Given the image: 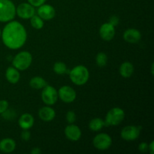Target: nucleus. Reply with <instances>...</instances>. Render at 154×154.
I'll list each match as a JSON object with an SVG mask.
<instances>
[{
  "instance_id": "nucleus-7",
  "label": "nucleus",
  "mask_w": 154,
  "mask_h": 154,
  "mask_svg": "<svg viewBox=\"0 0 154 154\" xmlns=\"http://www.w3.org/2000/svg\"><path fill=\"white\" fill-rule=\"evenodd\" d=\"M93 145L100 150H108L112 144V139L108 134L100 133L93 138Z\"/></svg>"
},
{
  "instance_id": "nucleus-28",
  "label": "nucleus",
  "mask_w": 154,
  "mask_h": 154,
  "mask_svg": "<svg viewBox=\"0 0 154 154\" xmlns=\"http://www.w3.org/2000/svg\"><path fill=\"white\" fill-rule=\"evenodd\" d=\"M30 137H31V134L29 132L28 129H23L22 132H21V138L24 141H28L29 140Z\"/></svg>"
},
{
  "instance_id": "nucleus-15",
  "label": "nucleus",
  "mask_w": 154,
  "mask_h": 154,
  "mask_svg": "<svg viewBox=\"0 0 154 154\" xmlns=\"http://www.w3.org/2000/svg\"><path fill=\"white\" fill-rule=\"evenodd\" d=\"M38 116L41 120L44 121L49 122L54 119L56 116L55 111L52 108L48 106L43 107L38 111Z\"/></svg>"
},
{
  "instance_id": "nucleus-32",
  "label": "nucleus",
  "mask_w": 154,
  "mask_h": 154,
  "mask_svg": "<svg viewBox=\"0 0 154 154\" xmlns=\"http://www.w3.org/2000/svg\"><path fill=\"white\" fill-rule=\"evenodd\" d=\"M41 153H42V151H41V150L38 147H35V148L32 149L31 151V153L32 154H40Z\"/></svg>"
},
{
  "instance_id": "nucleus-10",
  "label": "nucleus",
  "mask_w": 154,
  "mask_h": 154,
  "mask_svg": "<svg viewBox=\"0 0 154 154\" xmlns=\"http://www.w3.org/2000/svg\"><path fill=\"white\" fill-rule=\"evenodd\" d=\"M16 13L22 19H30L35 15L34 6L29 3H21L17 8Z\"/></svg>"
},
{
  "instance_id": "nucleus-34",
  "label": "nucleus",
  "mask_w": 154,
  "mask_h": 154,
  "mask_svg": "<svg viewBox=\"0 0 154 154\" xmlns=\"http://www.w3.org/2000/svg\"><path fill=\"white\" fill-rule=\"evenodd\" d=\"M1 34H2V32H1V30H0V36H1Z\"/></svg>"
},
{
  "instance_id": "nucleus-22",
  "label": "nucleus",
  "mask_w": 154,
  "mask_h": 154,
  "mask_svg": "<svg viewBox=\"0 0 154 154\" xmlns=\"http://www.w3.org/2000/svg\"><path fill=\"white\" fill-rule=\"evenodd\" d=\"M54 71L57 75H63L69 72L66 64L63 62H57L54 66Z\"/></svg>"
},
{
  "instance_id": "nucleus-19",
  "label": "nucleus",
  "mask_w": 154,
  "mask_h": 154,
  "mask_svg": "<svg viewBox=\"0 0 154 154\" xmlns=\"http://www.w3.org/2000/svg\"><path fill=\"white\" fill-rule=\"evenodd\" d=\"M134 72V66L129 62L122 63L120 67V73L123 78H130Z\"/></svg>"
},
{
  "instance_id": "nucleus-12",
  "label": "nucleus",
  "mask_w": 154,
  "mask_h": 154,
  "mask_svg": "<svg viewBox=\"0 0 154 154\" xmlns=\"http://www.w3.org/2000/svg\"><path fill=\"white\" fill-rule=\"evenodd\" d=\"M99 34L103 40L109 42V41L112 40L113 38L115 35V29H114V26L110 24L109 23H104L100 27Z\"/></svg>"
},
{
  "instance_id": "nucleus-25",
  "label": "nucleus",
  "mask_w": 154,
  "mask_h": 154,
  "mask_svg": "<svg viewBox=\"0 0 154 154\" xmlns=\"http://www.w3.org/2000/svg\"><path fill=\"white\" fill-rule=\"evenodd\" d=\"M66 120H67L68 123L72 124L74 123L76 120V115H75V113L72 111H68L67 114H66Z\"/></svg>"
},
{
  "instance_id": "nucleus-4",
  "label": "nucleus",
  "mask_w": 154,
  "mask_h": 154,
  "mask_svg": "<svg viewBox=\"0 0 154 154\" xmlns=\"http://www.w3.org/2000/svg\"><path fill=\"white\" fill-rule=\"evenodd\" d=\"M32 61L31 54L27 51H22L17 54L14 58L12 64L17 70L24 71L28 69Z\"/></svg>"
},
{
  "instance_id": "nucleus-9",
  "label": "nucleus",
  "mask_w": 154,
  "mask_h": 154,
  "mask_svg": "<svg viewBox=\"0 0 154 154\" xmlns=\"http://www.w3.org/2000/svg\"><path fill=\"white\" fill-rule=\"evenodd\" d=\"M58 96L63 102L71 103L76 99V92L69 86H63L59 90Z\"/></svg>"
},
{
  "instance_id": "nucleus-26",
  "label": "nucleus",
  "mask_w": 154,
  "mask_h": 154,
  "mask_svg": "<svg viewBox=\"0 0 154 154\" xmlns=\"http://www.w3.org/2000/svg\"><path fill=\"white\" fill-rule=\"evenodd\" d=\"M9 106L8 102L6 100H0V114H3L8 110Z\"/></svg>"
},
{
  "instance_id": "nucleus-5",
  "label": "nucleus",
  "mask_w": 154,
  "mask_h": 154,
  "mask_svg": "<svg viewBox=\"0 0 154 154\" xmlns=\"http://www.w3.org/2000/svg\"><path fill=\"white\" fill-rule=\"evenodd\" d=\"M125 117V113L123 109L120 108H114L110 110L107 114L105 120L106 126H117L120 124Z\"/></svg>"
},
{
  "instance_id": "nucleus-17",
  "label": "nucleus",
  "mask_w": 154,
  "mask_h": 154,
  "mask_svg": "<svg viewBox=\"0 0 154 154\" xmlns=\"http://www.w3.org/2000/svg\"><path fill=\"white\" fill-rule=\"evenodd\" d=\"M34 118L29 114H24L20 117L19 126L23 129H29L34 125Z\"/></svg>"
},
{
  "instance_id": "nucleus-24",
  "label": "nucleus",
  "mask_w": 154,
  "mask_h": 154,
  "mask_svg": "<svg viewBox=\"0 0 154 154\" xmlns=\"http://www.w3.org/2000/svg\"><path fill=\"white\" fill-rule=\"evenodd\" d=\"M96 64L99 67H104L106 66L107 62H108V57L105 53L100 52L97 54L96 58Z\"/></svg>"
},
{
  "instance_id": "nucleus-31",
  "label": "nucleus",
  "mask_w": 154,
  "mask_h": 154,
  "mask_svg": "<svg viewBox=\"0 0 154 154\" xmlns=\"http://www.w3.org/2000/svg\"><path fill=\"white\" fill-rule=\"evenodd\" d=\"M148 150L150 151V154L154 153V141H151L150 144H148Z\"/></svg>"
},
{
  "instance_id": "nucleus-3",
  "label": "nucleus",
  "mask_w": 154,
  "mask_h": 154,
  "mask_svg": "<svg viewBox=\"0 0 154 154\" xmlns=\"http://www.w3.org/2000/svg\"><path fill=\"white\" fill-rule=\"evenodd\" d=\"M16 8L11 0H0V22H8L14 18Z\"/></svg>"
},
{
  "instance_id": "nucleus-14",
  "label": "nucleus",
  "mask_w": 154,
  "mask_h": 154,
  "mask_svg": "<svg viewBox=\"0 0 154 154\" xmlns=\"http://www.w3.org/2000/svg\"><path fill=\"white\" fill-rule=\"evenodd\" d=\"M141 38V32L135 29H129L123 34V38L126 42H129V43H137L139 42Z\"/></svg>"
},
{
  "instance_id": "nucleus-18",
  "label": "nucleus",
  "mask_w": 154,
  "mask_h": 154,
  "mask_svg": "<svg viewBox=\"0 0 154 154\" xmlns=\"http://www.w3.org/2000/svg\"><path fill=\"white\" fill-rule=\"evenodd\" d=\"M6 79L11 84H17L19 81L20 75L17 69L14 67H9L5 72Z\"/></svg>"
},
{
  "instance_id": "nucleus-6",
  "label": "nucleus",
  "mask_w": 154,
  "mask_h": 154,
  "mask_svg": "<svg viewBox=\"0 0 154 154\" xmlns=\"http://www.w3.org/2000/svg\"><path fill=\"white\" fill-rule=\"evenodd\" d=\"M42 99L44 103H45L46 105H54L58 99V93L54 87L47 85L44 87L43 90H42Z\"/></svg>"
},
{
  "instance_id": "nucleus-27",
  "label": "nucleus",
  "mask_w": 154,
  "mask_h": 154,
  "mask_svg": "<svg viewBox=\"0 0 154 154\" xmlns=\"http://www.w3.org/2000/svg\"><path fill=\"white\" fill-rule=\"evenodd\" d=\"M29 3L34 7H39L42 5L45 4L46 0H28Z\"/></svg>"
},
{
  "instance_id": "nucleus-8",
  "label": "nucleus",
  "mask_w": 154,
  "mask_h": 154,
  "mask_svg": "<svg viewBox=\"0 0 154 154\" xmlns=\"http://www.w3.org/2000/svg\"><path fill=\"white\" fill-rule=\"evenodd\" d=\"M141 126H127L121 131V138L126 141H134L139 137L141 133Z\"/></svg>"
},
{
  "instance_id": "nucleus-33",
  "label": "nucleus",
  "mask_w": 154,
  "mask_h": 154,
  "mask_svg": "<svg viewBox=\"0 0 154 154\" xmlns=\"http://www.w3.org/2000/svg\"><path fill=\"white\" fill-rule=\"evenodd\" d=\"M151 72H152V75H153V64H152V67H151Z\"/></svg>"
},
{
  "instance_id": "nucleus-16",
  "label": "nucleus",
  "mask_w": 154,
  "mask_h": 154,
  "mask_svg": "<svg viewBox=\"0 0 154 154\" xmlns=\"http://www.w3.org/2000/svg\"><path fill=\"white\" fill-rule=\"evenodd\" d=\"M16 148V143L11 138H4L0 141V151L5 153L13 152Z\"/></svg>"
},
{
  "instance_id": "nucleus-20",
  "label": "nucleus",
  "mask_w": 154,
  "mask_h": 154,
  "mask_svg": "<svg viewBox=\"0 0 154 154\" xmlns=\"http://www.w3.org/2000/svg\"><path fill=\"white\" fill-rule=\"evenodd\" d=\"M29 85L32 88L40 90L48 85L46 81L41 77H34L29 81Z\"/></svg>"
},
{
  "instance_id": "nucleus-2",
  "label": "nucleus",
  "mask_w": 154,
  "mask_h": 154,
  "mask_svg": "<svg viewBox=\"0 0 154 154\" xmlns=\"http://www.w3.org/2000/svg\"><path fill=\"white\" fill-rule=\"evenodd\" d=\"M70 79L72 82L78 86L85 84L90 78L89 71L85 66H78L73 68L69 72Z\"/></svg>"
},
{
  "instance_id": "nucleus-11",
  "label": "nucleus",
  "mask_w": 154,
  "mask_h": 154,
  "mask_svg": "<svg viewBox=\"0 0 154 154\" xmlns=\"http://www.w3.org/2000/svg\"><path fill=\"white\" fill-rule=\"evenodd\" d=\"M55 9L50 5H42L38 9V15L45 20H50L55 16Z\"/></svg>"
},
{
  "instance_id": "nucleus-21",
  "label": "nucleus",
  "mask_w": 154,
  "mask_h": 154,
  "mask_svg": "<svg viewBox=\"0 0 154 154\" xmlns=\"http://www.w3.org/2000/svg\"><path fill=\"white\" fill-rule=\"evenodd\" d=\"M105 126V121L100 118L93 119V120L90 122V124H89L90 129H91L92 131H94V132H98V131H99L100 129H102Z\"/></svg>"
},
{
  "instance_id": "nucleus-30",
  "label": "nucleus",
  "mask_w": 154,
  "mask_h": 154,
  "mask_svg": "<svg viewBox=\"0 0 154 154\" xmlns=\"http://www.w3.org/2000/svg\"><path fill=\"white\" fill-rule=\"evenodd\" d=\"M138 149L141 153H146L147 151H148V144L145 142L141 143L138 146Z\"/></svg>"
},
{
  "instance_id": "nucleus-29",
  "label": "nucleus",
  "mask_w": 154,
  "mask_h": 154,
  "mask_svg": "<svg viewBox=\"0 0 154 154\" xmlns=\"http://www.w3.org/2000/svg\"><path fill=\"white\" fill-rule=\"evenodd\" d=\"M109 23L111 24L112 26H116L117 25H118V23H119L118 17L115 16V15H114V16H111L109 19Z\"/></svg>"
},
{
  "instance_id": "nucleus-23",
  "label": "nucleus",
  "mask_w": 154,
  "mask_h": 154,
  "mask_svg": "<svg viewBox=\"0 0 154 154\" xmlns=\"http://www.w3.org/2000/svg\"><path fill=\"white\" fill-rule=\"evenodd\" d=\"M30 19H31L30 23H31V25L33 28L36 29H41L44 26L43 20L38 15V16L33 15Z\"/></svg>"
},
{
  "instance_id": "nucleus-1",
  "label": "nucleus",
  "mask_w": 154,
  "mask_h": 154,
  "mask_svg": "<svg viewBox=\"0 0 154 154\" xmlns=\"http://www.w3.org/2000/svg\"><path fill=\"white\" fill-rule=\"evenodd\" d=\"M1 35L4 45L11 50L20 48L27 38L25 28L17 21L9 22L3 29Z\"/></svg>"
},
{
  "instance_id": "nucleus-13",
  "label": "nucleus",
  "mask_w": 154,
  "mask_h": 154,
  "mask_svg": "<svg viewBox=\"0 0 154 154\" xmlns=\"http://www.w3.org/2000/svg\"><path fill=\"white\" fill-rule=\"evenodd\" d=\"M65 135L68 139L71 141H76L81 138V131L78 126L76 125H73L72 123L71 125H69L66 126L65 129Z\"/></svg>"
}]
</instances>
